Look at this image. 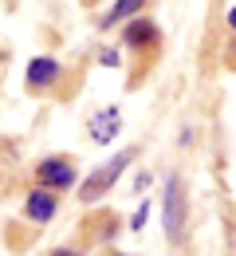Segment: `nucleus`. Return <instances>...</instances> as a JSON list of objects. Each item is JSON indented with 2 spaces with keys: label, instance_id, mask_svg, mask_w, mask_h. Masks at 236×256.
<instances>
[{
  "label": "nucleus",
  "instance_id": "2",
  "mask_svg": "<svg viewBox=\"0 0 236 256\" xmlns=\"http://www.w3.org/2000/svg\"><path fill=\"white\" fill-rule=\"evenodd\" d=\"M166 236L169 240L185 236V190H181L177 178L166 182Z\"/></svg>",
  "mask_w": 236,
  "mask_h": 256
},
{
  "label": "nucleus",
  "instance_id": "9",
  "mask_svg": "<svg viewBox=\"0 0 236 256\" xmlns=\"http://www.w3.org/2000/svg\"><path fill=\"white\" fill-rule=\"evenodd\" d=\"M142 224H146V201H142V209L134 213V228H142Z\"/></svg>",
  "mask_w": 236,
  "mask_h": 256
},
{
  "label": "nucleus",
  "instance_id": "6",
  "mask_svg": "<svg viewBox=\"0 0 236 256\" xmlns=\"http://www.w3.org/2000/svg\"><path fill=\"white\" fill-rule=\"evenodd\" d=\"M114 134H118V110H99L91 118V138L95 142H110Z\"/></svg>",
  "mask_w": 236,
  "mask_h": 256
},
{
  "label": "nucleus",
  "instance_id": "11",
  "mask_svg": "<svg viewBox=\"0 0 236 256\" xmlns=\"http://www.w3.org/2000/svg\"><path fill=\"white\" fill-rule=\"evenodd\" d=\"M51 256H79V252H71V248H59V252H51Z\"/></svg>",
  "mask_w": 236,
  "mask_h": 256
},
{
  "label": "nucleus",
  "instance_id": "7",
  "mask_svg": "<svg viewBox=\"0 0 236 256\" xmlns=\"http://www.w3.org/2000/svg\"><path fill=\"white\" fill-rule=\"evenodd\" d=\"M126 44H130V48H142V44L154 48V44H158V28H154L150 20H134V24L126 28Z\"/></svg>",
  "mask_w": 236,
  "mask_h": 256
},
{
  "label": "nucleus",
  "instance_id": "1",
  "mask_svg": "<svg viewBox=\"0 0 236 256\" xmlns=\"http://www.w3.org/2000/svg\"><path fill=\"white\" fill-rule=\"evenodd\" d=\"M130 158H134V150H122V154H114L110 162H102L95 174H87L79 182V201H99L102 193H110V186L122 178V170L130 166Z\"/></svg>",
  "mask_w": 236,
  "mask_h": 256
},
{
  "label": "nucleus",
  "instance_id": "8",
  "mask_svg": "<svg viewBox=\"0 0 236 256\" xmlns=\"http://www.w3.org/2000/svg\"><path fill=\"white\" fill-rule=\"evenodd\" d=\"M142 4H146V0H118V4L110 8V16H106L102 24L110 28V24H118V20H126V16H134V12H138V8H142Z\"/></svg>",
  "mask_w": 236,
  "mask_h": 256
},
{
  "label": "nucleus",
  "instance_id": "12",
  "mask_svg": "<svg viewBox=\"0 0 236 256\" xmlns=\"http://www.w3.org/2000/svg\"><path fill=\"white\" fill-rule=\"evenodd\" d=\"M114 256H126V252H114Z\"/></svg>",
  "mask_w": 236,
  "mask_h": 256
},
{
  "label": "nucleus",
  "instance_id": "5",
  "mask_svg": "<svg viewBox=\"0 0 236 256\" xmlns=\"http://www.w3.org/2000/svg\"><path fill=\"white\" fill-rule=\"evenodd\" d=\"M55 79H59V64H55V60H43V56H39V60L28 64V87H32V91L51 87Z\"/></svg>",
  "mask_w": 236,
  "mask_h": 256
},
{
  "label": "nucleus",
  "instance_id": "3",
  "mask_svg": "<svg viewBox=\"0 0 236 256\" xmlns=\"http://www.w3.org/2000/svg\"><path fill=\"white\" fill-rule=\"evenodd\" d=\"M35 174H39V186H47V190H71L75 186V170L63 158H43L35 166Z\"/></svg>",
  "mask_w": 236,
  "mask_h": 256
},
{
  "label": "nucleus",
  "instance_id": "4",
  "mask_svg": "<svg viewBox=\"0 0 236 256\" xmlns=\"http://www.w3.org/2000/svg\"><path fill=\"white\" fill-rule=\"evenodd\" d=\"M24 213H28L32 221H51V217H55V193L47 190V186L32 190V193H28V205H24Z\"/></svg>",
  "mask_w": 236,
  "mask_h": 256
},
{
  "label": "nucleus",
  "instance_id": "10",
  "mask_svg": "<svg viewBox=\"0 0 236 256\" xmlns=\"http://www.w3.org/2000/svg\"><path fill=\"white\" fill-rule=\"evenodd\" d=\"M229 28H236V8H229Z\"/></svg>",
  "mask_w": 236,
  "mask_h": 256
}]
</instances>
